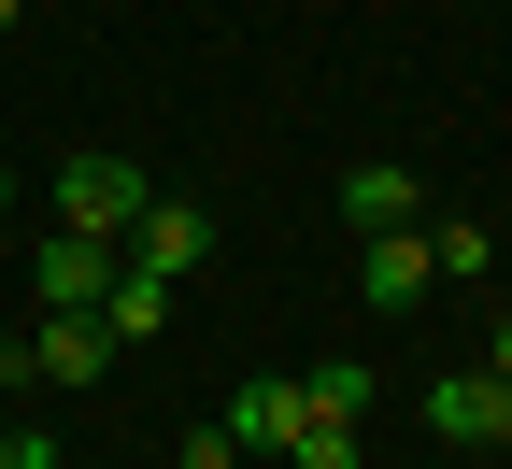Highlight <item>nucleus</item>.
<instances>
[{"instance_id":"11","label":"nucleus","mask_w":512,"mask_h":469,"mask_svg":"<svg viewBox=\"0 0 512 469\" xmlns=\"http://www.w3.org/2000/svg\"><path fill=\"white\" fill-rule=\"evenodd\" d=\"M100 327H114V342H143V327H171V285H157V271H114Z\"/></svg>"},{"instance_id":"19","label":"nucleus","mask_w":512,"mask_h":469,"mask_svg":"<svg viewBox=\"0 0 512 469\" xmlns=\"http://www.w3.org/2000/svg\"><path fill=\"white\" fill-rule=\"evenodd\" d=\"M484 469H512V455H484Z\"/></svg>"},{"instance_id":"8","label":"nucleus","mask_w":512,"mask_h":469,"mask_svg":"<svg viewBox=\"0 0 512 469\" xmlns=\"http://www.w3.org/2000/svg\"><path fill=\"white\" fill-rule=\"evenodd\" d=\"M285 413H299V384H271V370H256V384L228 398V413H214V427H228L242 455H271V441H285Z\"/></svg>"},{"instance_id":"9","label":"nucleus","mask_w":512,"mask_h":469,"mask_svg":"<svg viewBox=\"0 0 512 469\" xmlns=\"http://www.w3.org/2000/svg\"><path fill=\"white\" fill-rule=\"evenodd\" d=\"M271 455H285V469H370V455H356V427H328V413H285V441H271Z\"/></svg>"},{"instance_id":"10","label":"nucleus","mask_w":512,"mask_h":469,"mask_svg":"<svg viewBox=\"0 0 512 469\" xmlns=\"http://www.w3.org/2000/svg\"><path fill=\"white\" fill-rule=\"evenodd\" d=\"M299 413H328V427H356V413H370V356H328V370L299 384Z\"/></svg>"},{"instance_id":"3","label":"nucleus","mask_w":512,"mask_h":469,"mask_svg":"<svg viewBox=\"0 0 512 469\" xmlns=\"http://www.w3.org/2000/svg\"><path fill=\"white\" fill-rule=\"evenodd\" d=\"M114 256H128V271H157V285H185V271H214V228H200V199H143Z\"/></svg>"},{"instance_id":"13","label":"nucleus","mask_w":512,"mask_h":469,"mask_svg":"<svg viewBox=\"0 0 512 469\" xmlns=\"http://www.w3.org/2000/svg\"><path fill=\"white\" fill-rule=\"evenodd\" d=\"M171 469H242V441H228V427H185V441H171Z\"/></svg>"},{"instance_id":"7","label":"nucleus","mask_w":512,"mask_h":469,"mask_svg":"<svg viewBox=\"0 0 512 469\" xmlns=\"http://www.w3.org/2000/svg\"><path fill=\"white\" fill-rule=\"evenodd\" d=\"M427 427L484 455V441H498V384H484V370H427Z\"/></svg>"},{"instance_id":"12","label":"nucleus","mask_w":512,"mask_h":469,"mask_svg":"<svg viewBox=\"0 0 512 469\" xmlns=\"http://www.w3.org/2000/svg\"><path fill=\"white\" fill-rule=\"evenodd\" d=\"M427 256H441L456 285H484V271H498V228H427Z\"/></svg>"},{"instance_id":"5","label":"nucleus","mask_w":512,"mask_h":469,"mask_svg":"<svg viewBox=\"0 0 512 469\" xmlns=\"http://www.w3.org/2000/svg\"><path fill=\"white\" fill-rule=\"evenodd\" d=\"M29 370H43V384H100V370H114V327H100V313H43V327H29Z\"/></svg>"},{"instance_id":"6","label":"nucleus","mask_w":512,"mask_h":469,"mask_svg":"<svg viewBox=\"0 0 512 469\" xmlns=\"http://www.w3.org/2000/svg\"><path fill=\"white\" fill-rule=\"evenodd\" d=\"M342 214H356V228H413V214H427V185H413L399 157H356V171H342Z\"/></svg>"},{"instance_id":"15","label":"nucleus","mask_w":512,"mask_h":469,"mask_svg":"<svg viewBox=\"0 0 512 469\" xmlns=\"http://www.w3.org/2000/svg\"><path fill=\"white\" fill-rule=\"evenodd\" d=\"M484 384H512V313H498V327H484Z\"/></svg>"},{"instance_id":"16","label":"nucleus","mask_w":512,"mask_h":469,"mask_svg":"<svg viewBox=\"0 0 512 469\" xmlns=\"http://www.w3.org/2000/svg\"><path fill=\"white\" fill-rule=\"evenodd\" d=\"M0 228H15V171H0Z\"/></svg>"},{"instance_id":"2","label":"nucleus","mask_w":512,"mask_h":469,"mask_svg":"<svg viewBox=\"0 0 512 469\" xmlns=\"http://www.w3.org/2000/svg\"><path fill=\"white\" fill-rule=\"evenodd\" d=\"M114 271H128V256H114L100 228H43V242H29V299H43V313H100Z\"/></svg>"},{"instance_id":"14","label":"nucleus","mask_w":512,"mask_h":469,"mask_svg":"<svg viewBox=\"0 0 512 469\" xmlns=\"http://www.w3.org/2000/svg\"><path fill=\"white\" fill-rule=\"evenodd\" d=\"M0 469H57V441L43 427H0Z\"/></svg>"},{"instance_id":"17","label":"nucleus","mask_w":512,"mask_h":469,"mask_svg":"<svg viewBox=\"0 0 512 469\" xmlns=\"http://www.w3.org/2000/svg\"><path fill=\"white\" fill-rule=\"evenodd\" d=\"M498 441H512V384H498Z\"/></svg>"},{"instance_id":"1","label":"nucleus","mask_w":512,"mask_h":469,"mask_svg":"<svg viewBox=\"0 0 512 469\" xmlns=\"http://www.w3.org/2000/svg\"><path fill=\"white\" fill-rule=\"evenodd\" d=\"M143 171H128V157H100V143H72V157H57V228H100V242H128V214H143Z\"/></svg>"},{"instance_id":"18","label":"nucleus","mask_w":512,"mask_h":469,"mask_svg":"<svg viewBox=\"0 0 512 469\" xmlns=\"http://www.w3.org/2000/svg\"><path fill=\"white\" fill-rule=\"evenodd\" d=\"M15 15H29V0H0V29H15Z\"/></svg>"},{"instance_id":"4","label":"nucleus","mask_w":512,"mask_h":469,"mask_svg":"<svg viewBox=\"0 0 512 469\" xmlns=\"http://www.w3.org/2000/svg\"><path fill=\"white\" fill-rule=\"evenodd\" d=\"M427 271H441V256H427V228H370L356 299H370V313H413V299H427Z\"/></svg>"}]
</instances>
